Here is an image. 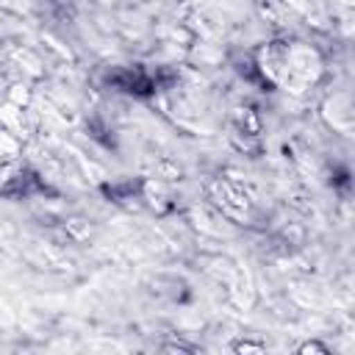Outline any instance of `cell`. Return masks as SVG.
I'll return each instance as SVG.
<instances>
[{
	"label": "cell",
	"mask_w": 355,
	"mask_h": 355,
	"mask_svg": "<svg viewBox=\"0 0 355 355\" xmlns=\"http://www.w3.org/2000/svg\"><path fill=\"white\" fill-rule=\"evenodd\" d=\"M261 75L291 94L311 89L322 75V55L305 42H269L258 50Z\"/></svg>",
	"instance_id": "cell-1"
},
{
	"label": "cell",
	"mask_w": 355,
	"mask_h": 355,
	"mask_svg": "<svg viewBox=\"0 0 355 355\" xmlns=\"http://www.w3.org/2000/svg\"><path fill=\"white\" fill-rule=\"evenodd\" d=\"M25 172V158H22V141L11 130L0 125V194L11 191Z\"/></svg>",
	"instance_id": "cell-2"
}]
</instances>
